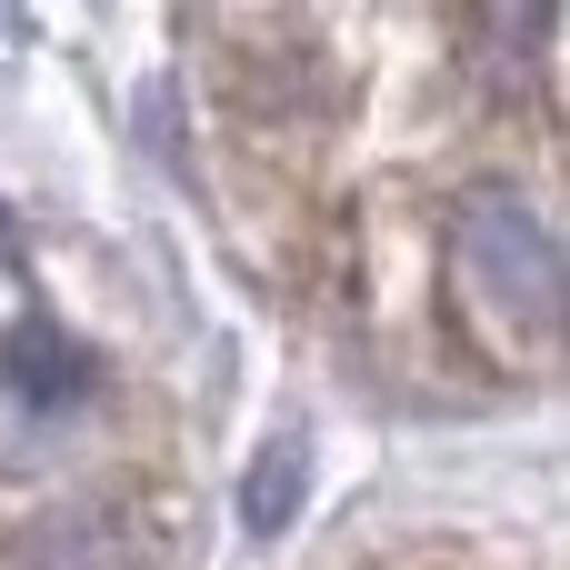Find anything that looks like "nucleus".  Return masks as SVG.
<instances>
[{
  "mask_svg": "<svg viewBox=\"0 0 570 570\" xmlns=\"http://www.w3.org/2000/svg\"><path fill=\"white\" fill-rule=\"evenodd\" d=\"M461 281L501 321H551L561 311V240L521 190H481L461 210Z\"/></svg>",
  "mask_w": 570,
  "mask_h": 570,
  "instance_id": "obj_1",
  "label": "nucleus"
},
{
  "mask_svg": "<svg viewBox=\"0 0 570 570\" xmlns=\"http://www.w3.org/2000/svg\"><path fill=\"white\" fill-rule=\"evenodd\" d=\"M0 381H10V401H30V411H80L90 401V351L60 331V321H10V341H0Z\"/></svg>",
  "mask_w": 570,
  "mask_h": 570,
  "instance_id": "obj_2",
  "label": "nucleus"
},
{
  "mask_svg": "<svg viewBox=\"0 0 570 570\" xmlns=\"http://www.w3.org/2000/svg\"><path fill=\"white\" fill-rule=\"evenodd\" d=\"M301 491H311V441L281 431V441L250 461V481H240V531H250V541H281V531L301 521Z\"/></svg>",
  "mask_w": 570,
  "mask_h": 570,
  "instance_id": "obj_3",
  "label": "nucleus"
}]
</instances>
